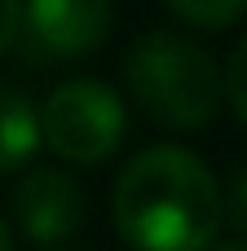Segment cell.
Instances as JSON below:
<instances>
[{
	"label": "cell",
	"instance_id": "1",
	"mask_svg": "<svg viewBox=\"0 0 247 251\" xmlns=\"http://www.w3.org/2000/svg\"><path fill=\"white\" fill-rule=\"evenodd\" d=\"M115 229L133 251H208L221 229V185L181 146H146L115 181Z\"/></svg>",
	"mask_w": 247,
	"mask_h": 251
},
{
	"label": "cell",
	"instance_id": "2",
	"mask_svg": "<svg viewBox=\"0 0 247 251\" xmlns=\"http://www.w3.org/2000/svg\"><path fill=\"white\" fill-rule=\"evenodd\" d=\"M124 79L141 115L172 132L203 128L225 97L212 53L177 31H150L137 40L124 57Z\"/></svg>",
	"mask_w": 247,
	"mask_h": 251
},
{
	"label": "cell",
	"instance_id": "3",
	"mask_svg": "<svg viewBox=\"0 0 247 251\" xmlns=\"http://www.w3.org/2000/svg\"><path fill=\"white\" fill-rule=\"evenodd\" d=\"M35 115H40V141L66 163H102L119 150L128 132V110L119 93L102 79L57 84Z\"/></svg>",
	"mask_w": 247,
	"mask_h": 251
},
{
	"label": "cell",
	"instance_id": "4",
	"mask_svg": "<svg viewBox=\"0 0 247 251\" xmlns=\"http://www.w3.org/2000/svg\"><path fill=\"white\" fill-rule=\"evenodd\" d=\"M110 31V0H22L18 40L40 62L84 57Z\"/></svg>",
	"mask_w": 247,
	"mask_h": 251
},
{
	"label": "cell",
	"instance_id": "5",
	"mask_svg": "<svg viewBox=\"0 0 247 251\" xmlns=\"http://www.w3.org/2000/svg\"><path fill=\"white\" fill-rule=\"evenodd\" d=\"M13 221L31 243L57 247L84 225V194L66 172L35 168L13 190Z\"/></svg>",
	"mask_w": 247,
	"mask_h": 251
},
{
	"label": "cell",
	"instance_id": "6",
	"mask_svg": "<svg viewBox=\"0 0 247 251\" xmlns=\"http://www.w3.org/2000/svg\"><path fill=\"white\" fill-rule=\"evenodd\" d=\"M40 146V115L35 106L0 84V172L22 168Z\"/></svg>",
	"mask_w": 247,
	"mask_h": 251
},
{
	"label": "cell",
	"instance_id": "7",
	"mask_svg": "<svg viewBox=\"0 0 247 251\" xmlns=\"http://www.w3.org/2000/svg\"><path fill=\"white\" fill-rule=\"evenodd\" d=\"M168 9H172L181 22H190V26L217 31V26H230V22L243 18L247 0H168Z\"/></svg>",
	"mask_w": 247,
	"mask_h": 251
},
{
	"label": "cell",
	"instance_id": "8",
	"mask_svg": "<svg viewBox=\"0 0 247 251\" xmlns=\"http://www.w3.org/2000/svg\"><path fill=\"white\" fill-rule=\"evenodd\" d=\"M221 88H225V97H230V106H234V115L247 124V40L230 53V62H225V75H221Z\"/></svg>",
	"mask_w": 247,
	"mask_h": 251
},
{
	"label": "cell",
	"instance_id": "9",
	"mask_svg": "<svg viewBox=\"0 0 247 251\" xmlns=\"http://www.w3.org/2000/svg\"><path fill=\"white\" fill-rule=\"evenodd\" d=\"M221 225H230L234 234H247V168H239L234 181L221 190Z\"/></svg>",
	"mask_w": 247,
	"mask_h": 251
},
{
	"label": "cell",
	"instance_id": "10",
	"mask_svg": "<svg viewBox=\"0 0 247 251\" xmlns=\"http://www.w3.org/2000/svg\"><path fill=\"white\" fill-rule=\"evenodd\" d=\"M18 31H22V0H0V53L18 44Z\"/></svg>",
	"mask_w": 247,
	"mask_h": 251
},
{
	"label": "cell",
	"instance_id": "11",
	"mask_svg": "<svg viewBox=\"0 0 247 251\" xmlns=\"http://www.w3.org/2000/svg\"><path fill=\"white\" fill-rule=\"evenodd\" d=\"M208 251H247V234H234V238H225V243H212Z\"/></svg>",
	"mask_w": 247,
	"mask_h": 251
},
{
	"label": "cell",
	"instance_id": "12",
	"mask_svg": "<svg viewBox=\"0 0 247 251\" xmlns=\"http://www.w3.org/2000/svg\"><path fill=\"white\" fill-rule=\"evenodd\" d=\"M0 251H13V229H9V221H0Z\"/></svg>",
	"mask_w": 247,
	"mask_h": 251
}]
</instances>
